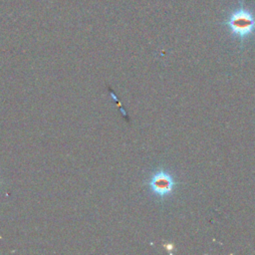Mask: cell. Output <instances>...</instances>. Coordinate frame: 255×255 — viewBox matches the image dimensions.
Masks as SVG:
<instances>
[{"mask_svg": "<svg viewBox=\"0 0 255 255\" xmlns=\"http://www.w3.org/2000/svg\"><path fill=\"white\" fill-rule=\"evenodd\" d=\"M175 185L176 182L173 176L165 170H158L154 172L148 180L150 191L158 197L169 196L174 190Z\"/></svg>", "mask_w": 255, "mask_h": 255, "instance_id": "obj_2", "label": "cell"}, {"mask_svg": "<svg viewBox=\"0 0 255 255\" xmlns=\"http://www.w3.org/2000/svg\"><path fill=\"white\" fill-rule=\"evenodd\" d=\"M232 35L243 41L255 32V16L247 9L234 11L225 22Z\"/></svg>", "mask_w": 255, "mask_h": 255, "instance_id": "obj_1", "label": "cell"}]
</instances>
